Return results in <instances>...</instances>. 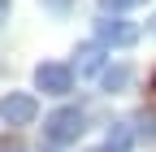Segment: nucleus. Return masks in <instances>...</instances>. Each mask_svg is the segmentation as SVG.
<instances>
[{"label":"nucleus","mask_w":156,"mask_h":152,"mask_svg":"<svg viewBox=\"0 0 156 152\" xmlns=\"http://www.w3.org/2000/svg\"><path fill=\"white\" fill-rule=\"evenodd\" d=\"M95 39H100L104 48H130L134 39H139V26L126 22V17H117V13H104L100 22H95Z\"/></svg>","instance_id":"nucleus-2"},{"label":"nucleus","mask_w":156,"mask_h":152,"mask_svg":"<svg viewBox=\"0 0 156 152\" xmlns=\"http://www.w3.org/2000/svg\"><path fill=\"white\" fill-rule=\"evenodd\" d=\"M139 5H147V0H100L104 13H126V9H139Z\"/></svg>","instance_id":"nucleus-8"},{"label":"nucleus","mask_w":156,"mask_h":152,"mask_svg":"<svg viewBox=\"0 0 156 152\" xmlns=\"http://www.w3.org/2000/svg\"><path fill=\"white\" fill-rule=\"evenodd\" d=\"M35 87L44 91V96H69L74 91V70L61 65V61H44L35 70Z\"/></svg>","instance_id":"nucleus-3"},{"label":"nucleus","mask_w":156,"mask_h":152,"mask_svg":"<svg viewBox=\"0 0 156 152\" xmlns=\"http://www.w3.org/2000/svg\"><path fill=\"white\" fill-rule=\"evenodd\" d=\"M35 118H39V104L26 91H9V96L0 100V122L5 126H30Z\"/></svg>","instance_id":"nucleus-4"},{"label":"nucleus","mask_w":156,"mask_h":152,"mask_svg":"<svg viewBox=\"0 0 156 152\" xmlns=\"http://www.w3.org/2000/svg\"><path fill=\"white\" fill-rule=\"evenodd\" d=\"M83 109H56V113H48L44 118V143H52V148H65V143H78V135H83Z\"/></svg>","instance_id":"nucleus-1"},{"label":"nucleus","mask_w":156,"mask_h":152,"mask_svg":"<svg viewBox=\"0 0 156 152\" xmlns=\"http://www.w3.org/2000/svg\"><path fill=\"white\" fill-rule=\"evenodd\" d=\"M44 9H52V13H69L74 9V0H39Z\"/></svg>","instance_id":"nucleus-10"},{"label":"nucleus","mask_w":156,"mask_h":152,"mask_svg":"<svg viewBox=\"0 0 156 152\" xmlns=\"http://www.w3.org/2000/svg\"><path fill=\"white\" fill-rule=\"evenodd\" d=\"M130 148H134V126L130 122H113L104 143H100V152H130Z\"/></svg>","instance_id":"nucleus-6"},{"label":"nucleus","mask_w":156,"mask_h":152,"mask_svg":"<svg viewBox=\"0 0 156 152\" xmlns=\"http://www.w3.org/2000/svg\"><path fill=\"white\" fill-rule=\"evenodd\" d=\"M100 65H104V44H100V39L78 44V52H74V65H69L78 78H87V74H100Z\"/></svg>","instance_id":"nucleus-5"},{"label":"nucleus","mask_w":156,"mask_h":152,"mask_svg":"<svg viewBox=\"0 0 156 152\" xmlns=\"http://www.w3.org/2000/svg\"><path fill=\"white\" fill-rule=\"evenodd\" d=\"M139 135H143V139H156V118L143 113V118H139Z\"/></svg>","instance_id":"nucleus-9"},{"label":"nucleus","mask_w":156,"mask_h":152,"mask_svg":"<svg viewBox=\"0 0 156 152\" xmlns=\"http://www.w3.org/2000/svg\"><path fill=\"white\" fill-rule=\"evenodd\" d=\"M5 17H9V0H0V22H5Z\"/></svg>","instance_id":"nucleus-11"},{"label":"nucleus","mask_w":156,"mask_h":152,"mask_svg":"<svg viewBox=\"0 0 156 152\" xmlns=\"http://www.w3.org/2000/svg\"><path fill=\"white\" fill-rule=\"evenodd\" d=\"M152 35H156V13H152Z\"/></svg>","instance_id":"nucleus-12"},{"label":"nucleus","mask_w":156,"mask_h":152,"mask_svg":"<svg viewBox=\"0 0 156 152\" xmlns=\"http://www.w3.org/2000/svg\"><path fill=\"white\" fill-rule=\"evenodd\" d=\"M130 78H134L130 65H113V70L100 74V87H104V91H122V87H130Z\"/></svg>","instance_id":"nucleus-7"},{"label":"nucleus","mask_w":156,"mask_h":152,"mask_svg":"<svg viewBox=\"0 0 156 152\" xmlns=\"http://www.w3.org/2000/svg\"><path fill=\"white\" fill-rule=\"evenodd\" d=\"M152 87H156V78H152Z\"/></svg>","instance_id":"nucleus-13"}]
</instances>
